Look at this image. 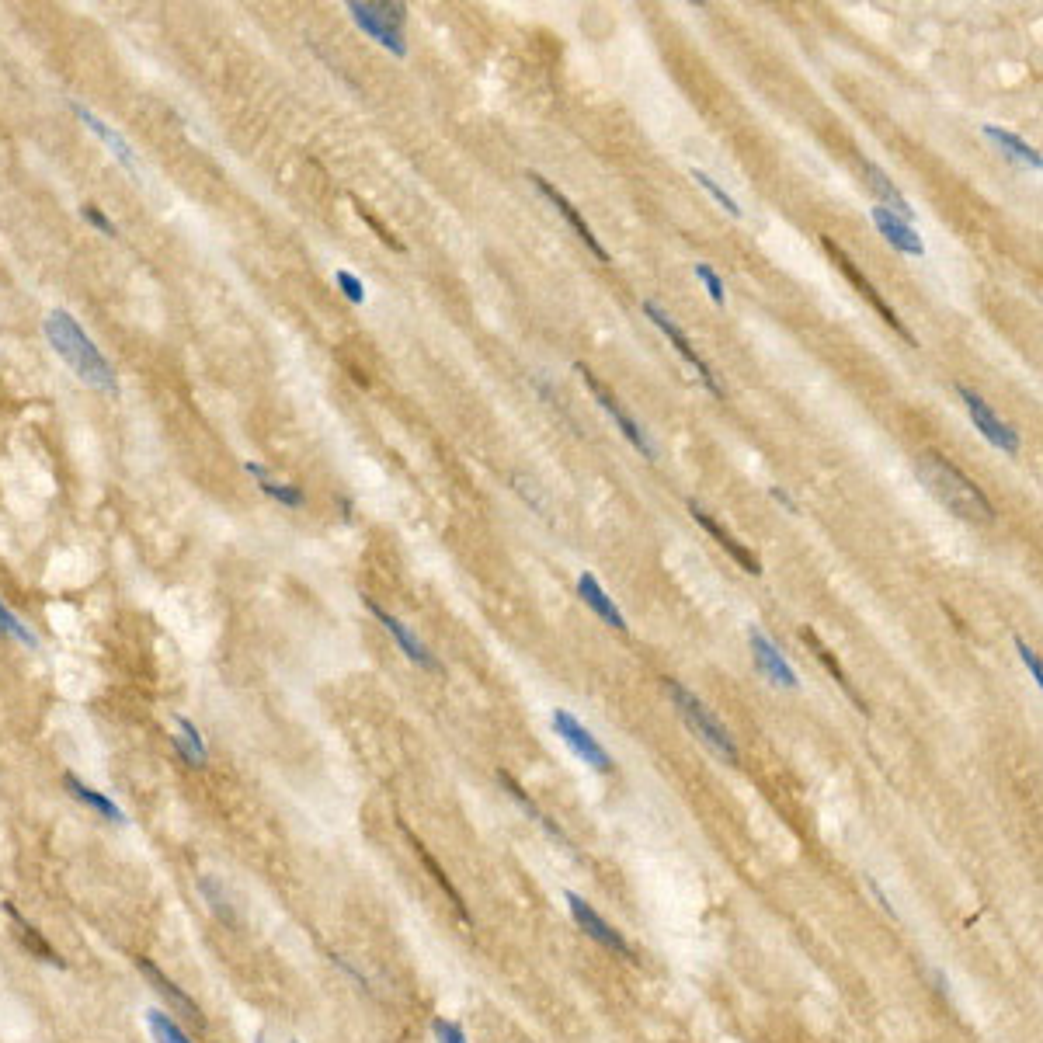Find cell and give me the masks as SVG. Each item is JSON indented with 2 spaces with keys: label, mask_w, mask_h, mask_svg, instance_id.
Listing matches in <instances>:
<instances>
[{
  "label": "cell",
  "mask_w": 1043,
  "mask_h": 1043,
  "mask_svg": "<svg viewBox=\"0 0 1043 1043\" xmlns=\"http://www.w3.org/2000/svg\"><path fill=\"white\" fill-rule=\"evenodd\" d=\"M692 178H696V181H699V185H703V188H706V192H710V195H713V199H717V202H720V206H724V209H727V213H731V216H734V220H741V206H738V202H734V199H731V195H727V192H724V188H720V185H717V181H713V178H710V174H706V171H699V167H692Z\"/></svg>",
  "instance_id": "obj_27"
},
{
  "label": "cell",
  "mask_w": 1043,
  "mask_h": 1043,
  "mask_svg": "<svg viewBox=\"0 0 1043 1043\" xmlns=\"http://www.w3.org/2000/svg\"><path fill=\"white\" fill-rule=\"evenodd\" d=\"M957 393H960V400L967 404V414H970V421H974L977 432H981L984 439H988L995 449H1002V452H1009V456H1016V452H1019V432H1016V428H1012L1009 421L998 418V414L991 411L988 400H984L981 393L970 390V386L960 383Z\"/></svg>",
  "instance_id": "obj_7"
},
{
  "label": "cell",
  "mask_w": 1043,
  "mask_h": 1043,
  "mask_svg": "<svg viewBox=\"0 0 1043 1043\" xmlns=\"http://www.w3.org/2000/svg\"><path fill=\"white\" fill-rule=\"evenodd\" d=\"M665 692L668 699L675 703L678 717H682V724L689 727L692 734H696L699 741H703L706 748L713 751L717 758H724L727 765H738L741 755H738V745H734L731 731H727L724 724L717 720V713L710 710V706L703 703V699L696 696V692H689L682 682H675V678H665Z\"/></svg>",
  "instance_id": "obj_3"
},
{
  "label": "cell",
  "mask_w": 1043,
  "mask_h": 1043,
  "mask_svg": "<svg viewBox=\"0 0 1043 1043\" xmlns=\"http://www.w3.org/2000/svg\"><path fill=\"white\" fill-rule=\"evenodd\" d=\"M915 477L929 487V494L939 501L943 508H950L957 519L964 522H977V525H991L995 522V505L988 501V494L967 477L960 466H953L946 456L939 452H918L915 459Z\"/></svg>",
  "instance_id": "obj_2"
},
{
  "label": "cell",
  "mask_w": 1043,
  "mask_h": 1043,
  "mask_svg": "<svg viewBox=\"0 0 1043 1043\" xmlns=\"http://www.w3.org/2000/svg\"><path fill=\"white\" fill-rule=\"evenodd\" d=\"M859 167H863L866 188H870V192L880 199L877 206L891 209V213L897 216V220H904V223H911V220H915V209L908 206V199H904V195H901V188H897L894 181L887 178V174L880 171L877 164H873V160H859Z\"/></svg>",
  "instance_id": "obj_17"
},
{
  "label": "cell",
  "mask_w": 1043,
  "mask_h": 1043,
  "mask_svg": "<svg viewBox=\"0 0 1043 1043\" xmlns=\"http://www.w3.org/2000/svg\"><path fill=\"white\" fill-rule=\"evenodd\" d=\"M0 637L14 640V644L28 647V651H39V637H35L32 630L25 626V619L18 616V612H11L4 605V598H0Z\"/></svg>",
  "instance_id": "obj_26"
},
{
  "label": "cell",
  "mask_w": 1043,
  "mask_h": 1043,
  "mask_svg": "<svg viewBox=\"0 0 1043 1043\" xmlns=\"http://www.w3.org/2000/svg\"><path fill=\"white\" fill-rule=\"evenodd\" d=\"M644 313H647V320H651V324L654 327H658V331L661 334H665V338L671 341V345H675V352L678 355H682V359L685 362H689V366L692 369H696V376L699 379H703V386H706V390H710L713 393V397H724V386H720L717 383V376H713V369L710 366H706V362L703 359H699V355H696V348H692L689 345V338H685V331H682V327H678L675 324V320H671L668 317V313L665 310H661V306L658 303H654V299H647V303H644Z\"/></svg>",
  "instance_id": "obj_9"
},
{
  "label": "cell",
  "mask_w": 1043,
  "mask_h": 1043,
  "mask_svg": "<svg viewBox=\"0 0 1043 1043\" xmlns=\"http://www.w3.org/2000/svg\"><path fill=\"white\" fill-rule=\"evenodd\" d=\"M63 786H67L70 797H74L77 804H84L87 811H94L98 818L115 821V824H126V811H122V807L115 804L112 797H105V793H98L94 786H87L84 779H77L74 772H67V776H63Z\"/></svg>",
  "instance_id": "obj_20"
},
{
  "label": "cell",
  "mask_w": 1043,
  "mask_h": 1043,
  "mask_svg": "<svg viewBox=\"0 0 1043 1043\" xmlns=\"http://www.w3.org/2000/svg\"><path fill=\"white\" fill-rule=\"evenodd\" d=\"M1016 651H1019V658H1023V665H1026V671H1030V675H1033V682H1043V668H1040V658H1037V651H1033V647L1030 644H1026V640L1023 637H1016Z\"/></svg>",
  "instance_id": "obj_32"
},
{
  "label": "cell",
  "mask_w": 1043,
  "mask_h": 1043,
  "mask_svg": "<svg viewBox=\"0 0 1043 1043\" xmlns=\"http://www.w3.org/2000/svg\"><path fill=\"white\" fill-rule=\"evenodd\" d=\"M821 244H824V251H828V254H831V261H835V265H838V268H842V272H845V279H849V282H852V286H856V289H859V293H863L866 299H870V306H873V310H877V313H880V317H884V320H887V324H891V327H894V331H897V334H901V338H904V341H915V338H911V331H908V327H904V324H901V320H897L894 306H891V303H887V299H884V296H880V293H877V289H873V282H870V279H866V275H863V272H859V268H856V261H852V258H849V254H845V251H842V247H838V244H835V240H831V237H821Z\"/></svg>",
  "instance_id": "obj_11"
},
{
  "label": "cell",
  "mask_w": 1043,
  "mask_h": 1043,
  "mask_svg": "<svg viewBox=\"0 0 1043 1043\" xmlns=\"http://www.w3.org/2000/svg\"><path fill=\"white\" fill-rule=\"evenodd\" d=\"M564 901H567V911H571L574 925H578V929L585 932L592 943H598L602 950H609V953H616L619 960H633V957H637V953H633V946L626 943L623 932H619L612 922H605V915H602V911H595V904H588L585 897L574 894V891H567Z\"/></svg>",
  "instance_id": "obj_6"
},
{
  "label": "cell",
  "mask_w": 1043,
  "mask_h": 1043,
  "mask_svg": "<svg viewBox=\"0 0 1043 1043\" xmlns=\"http://www.w3.org/2000/svg\"><path fill=\"white\" fill-rule=\"evenodd\" d=\"M42 334H46L49 348L60 355L70 366L80 383L91 386L98 393H119V379H115L112 362L105 359V352L98 348V341L84 331L74 320L70 310H53L42 320Z\"/></svg>",
  "instance_id": "obj_1"
},
{
  "label": "cell",
  "mask_w": 1043,
  "mask_h": 1043,
  "mask_svg": "<svg viewBox=\"0 0 1043 1043\" xmlns=\"http://www.w3.org/2000/svg\"><path fill=\"white\" fill-rule=\"evenodd\" d=\"M550 727H553V734H557V738L588 765V769L602 772V776H609V772L616 769V762H612V755L602 748V741H598L571 710H560L557 706V710L550 713Z\"/></svg>",
  "instance_id": "obj_5"
},
{
  "label": "cell",
  "mask_w": 1043,
  "mask_h": 1043,
  "mask_svg": "<svg viewBox=\"0 0 1043 1043\" xmlns=\"http://www.w3.org/2000/svg\"><path fill=\"white\" fill-rule=\"evenodd\" d=\"M748 644H751V658H755V668L765 675V682L776 685V689H800V678L793 671L790 661L783 658L776 644L762 633V626H748Z\"/></svg>",
  "instance_id": "obj_10"
},
{
  "label": "cell",
  "mask_w": 1043,
  "mask_h": 1043,
  "mask_svg": "<svg viewBox=\"0 0 1043 1043\" xmlns=\"http://www.w3.org/2000/svg\"><path fill=\"white\" fill-rule=\"evenodd\" d=\"M981 133H984V140H988V143H995V147L1002 150L1009 160H1016V164L1030 167V171H1040V167H1043L1040 150H1037V147H1030V143H1026L1023 136L1009 133V129H998V126H981Z\"/></svg>",
  "instance_id": "obj_21"
},
{
  "label": "cell",
  "mask_w": 1043,
  "mask_h": 1043,
  "mask_svg": "<svg viewBox=\"0 0 1043 1043\" xmlns=\"http://www.w3.org/2000/svg\"><path fill=\"white\" fill-rule=\"evenodd\" d=\"M696 279H699V282H703V286H706V293H710V299H713V303H717V306H724V303H727V293H724V282H720V275H717V272H713V268H710V265H696Z\"/></svg>",
  "instance_id": "obj_30"
},
{
  "label": "cell",
  "mask_w": 1043,
  "mask_h": 1043,
  "mask_svg": "<svg viewBox=\"0 0 1043 1043\" xmlns=\"http://www.w3.org/2000/svg\"><path fill=\"white\" fill-rule=\"evenodd\" d=\"M529 181H532V185H536V192H539V195H543V199H546V202H550V206H553V209H557V213H560V216H564V220H567V223H571V226H574V233H578V237H581V240H585V247H588V251H592V254H595V258H598V261H609V251H605V247H602V244H598L595 230H592V226H588V223H585V216H581V213H578V209H574V206H571V199H567V195H564V192H557V188H553V185H550V181H546V178H539V174H529Z\"/></svg>",
  "instance_id": "obj_13"
},
{
  "label": "cell",
  "mask_w": 1043,
  "mask_h": 1043,
  "mask_svg": "<svg viewBox=\"0 0 1043 1043\" xmlns=\"http://www.w3.org/2000/svg\"><path fill=\"white\" fill-rule=\"evenodd\" d=\"M80 220H84V223H91L94 230H98V233H105V237H119V226H115L112 220H108V216L101 213L98 206H91V202H87V206H80Z\"/></svg>",
  "instance_id": "obj_31"
},
{
  "label": "cell",
  "mask_w": 1043,
  "mask_h": 1043,
  "mask_svg": "<svg viewBox=\"0 0 1043 1043\" xmlns=\"http://www.w3.org/2000/svg\"><path fill=\"white\" fill-rule=\"evenodd\" d=\"M7 918H11V922H14V929H18V939H21V943H25L28 946V953H32V957H39L42 960V964H53V967H63V960L60 957H56V950H53V946H49L46 943V939H42L39 936V929H35V925L32 922H25V918H21V911L18 908H14V904H7Z\"/></svg>",
  "instance_id": "obj_24"
},
{
  "label": "cell",
  "mask_w": 1043,
  "mask_h": 1043,
  "mask_svg": "<svg viewBox=\"0 0 1043 1043\" xmlns=\"http://www.w3.org/2000/svg\"><path fill=\"white\" fill-rule=\"evenodd\" d=\"M147 1026H150V1037L157 1043H195L185 1030L178 1026V1019L164 1009H150L147 1012Z\"/></svg>",
  "instance_id": "obj_25"
},
{
  "label": "cell",
  "mask_w": 1043,
  "mask_h": 1043,
  "mask_svg": "<svg viewBox=\"0 0 1043 1043\" xmlns=\"http://www.w3.org/2000/svg\"><path fill=\"white\" fill-rule=\"evenodd\" d=\"M70 112H74L77 119L84 122V126L91 129V133L98 136V140L105 143L108 150H112V157L119 160V164L126 167V171L133 174V178H140V164H136V153H133V147H129V140L119 133V129H112L108 122H101L98 115H94L91 108L80 105V101H70Z\"/></svg>",
  "instance_id": "obj_14"
},
{
  "label": "cell",
  "mask_w": 1043,
  "mask_h": 1043,
  "mask_svg": "<svg viewBox=\"0 0 1043 1043\" xmlns=\"http://www.w3.org/2000/svg\"><path fill=\"white\" fill-rule=\"evenodd\" d=\"M244 470L251 473V477L258 480V487H261V491H265L272 501H279V505H286V508H303V505H306V494H303V487H296V484H279V480H272V477H268V470H265V466H261V463H251V459H247V463H244Z\"/></svg>",
  "instance_id": "obj_23"
},
{
  "label": "cell",
  "mask_w": 1043,
  "mask_h": 1043,
  "mask_svg": "<svg viewBox=\"0 0 1043 1043\" xmlns=\"http://www.w3.org/2000/svg\"><path fill=\"white\" fill-rule=\"evenodd\" d=\"M136 967H140V974L147 977V981L153 984V991H157V995L167 1002V1012H178V1016H185L188 1023L202 1026V1012H199V1005H195L192 998H188L185 991H181L178 984H174L171 977L164 974V970H160L157 964H150V960H136Z\"/></svg>",
  "instance_id": "obj_15"
},
{
  "label": "cell",
  "mask_w": 1043,
  "mask_h": 1043,
  "mask_svg": "<svg viewBox=\"0 0 1043 1043\" xmlns=\"http://www.w3.org/2000/svg\"><path fill=\"white\" fill-rule=\"evenodd\" d=\"M366 609L373 612V616L379 619V626H383V630L390 633L393 640H397V647L407 654V661H414V665H418V668H425V671H442V661L432 654V647H428V644H421V640H418V633H414L411 626H404L397 616H390V612H386L383 605L376 602V598H366Z\"/></svg>",
  "instance_id": "obj_12"
},
{
  "label": "cell",
  "mask_w": 1043,
  "mask_h": 1043,
  "mask_svg": "<svg viewBox=\"0 0 1043 1043\" xmlns=\"http://www.w3.org/2000/svg\"><path fill=\"white\" fill-rule=\"evenodd\" d=\"M334 286H338L341 293H345L348 303H355V306L366 303V286H362L359 275H352L348 268H338V272H334Z\"/></svg>",
  "instance_id": "obj_28"
},
{
  "label": "cell",
  "mask_w": 1043,
  "mask_h": 1043,
  "mask_svg": "<svg viewBox=\"0 0 1043 1043\" xmlns=\"http://www.w3.org/2000/svg\"><path fill=\"white\" fill-rule=\"evenodd\" d=\"M685 508H689V515H692V519H696V525H703V529L710 532V536L717 539V543L724 546L727 553H731V560L741 567V571H745V574H755V578H758V574H762V564H758V557H755V553H751L748 546H741L738 539H734L731 532L724 529V525H720L717 519H713V515L706 512L703 505H696V501H689V505H685Z\"/></svg>",
  "instance_id": "obj_16"
},
{
  "label": "cell",
  "mask_w": 1043,
  "mask_h": 1043,
  "mask_svg": "<svg viewBox=\"0 0 1043 1043\" xmlns=\"http://www.w3.org/2000/svg\"><path fill=\"white\" fill-rule=\"evenodd\" d=\"M578 376L585 379V386H588V390H592V397L598 400V407H602V411L609 414L612 421H616V428L626 435V442H630V446L637 449L640 456H644V459H651V463H654V459H658V449H654V442L647 439V432H644V428H640L637 421H633L630 414L623 411V404H619V400L612 397V393L605 390L602 383H598V379L592 376V369H588V366H578Z\"/></svg>",
  "instance_id": "obj_8"
},
{
  "label": "cell",
  "mask_w": 1043,
  "mask_h": 1043,
  "mask_svg": "<svg viewBox=\"0 0 1043 1043\" xmlns=\"http://www.w3.org/2000/svg\"><path fill=\"white\" fill-rule=\"evenodd\" d=\"M174 724H178V734L171 738L174 751L181 755V762L188 765V769H202V765L209 762V748H206V738H202V731L192 724L188 717H174Z\"/></svg>",
  "instance_id": "obj_22"
},
{
  "label": "cell",
  "mask_w": 1043,
  "mask_h": 1043,
  "mask_svg": "<svg viewBox=\"0 0 1043 1043\" xmlns=\"http://www.w3.org/2000/svg\"><path fill=\"white\" fill-rule=\"evenodd\" d=\"M873 223H877V230L884 233L887 244L897 247L901 254H908V258H922V254H925V244H922V237H918L915 226L904 223V220H897L891 209L873 206Z\"/></svg>",
  "instance_id": "obj_18"
},
{
  "label": "cell",
  "mask_w": 1043,
  "mask_h": 1043,
  "mask_svg": "<svg viewBox=\"0 0 1043 1043\" xmlns=\"http://www.w3.org/2000/svg\"><path fill=\"white\" fill-rule=\"evenodd\" d=\"M772 498H776V501H779V505H783V508H786V512H790V515H797V505H793V498H790V494H786V491H783V487H772Z\"/></svg>",
  "instance_id": "obj_33"
},
{
  "label": "cell",
  "mask_w": 1043,
  "mask_h": 1043,
  "mask_svg": "<svg viewBox=\"0 0 1043 1043\" xmlns=\"http://www.w3.org/2000/svg\"><path fill=\"white\" fill-rule=\"evenodd\" d=\"M578 595H581V602H585L588 609H592L605 626H612V630H619V633H630V623H626V616L619 612V605L612 602L609 595H605V588L598 585V578H595L592 571H585V574L578 578Z\"/></svg>",
  "instance_id": "obj_19"
},
{
  "label": "cell",
  "mask_w": 1043,
  "mask_h": 1043,
  "mask_svg": "<svg viewBox=\"0 0 1043 1043\" xmlns=\"http://www.w3.org/2000/svg\"><path fill=\"white\" fill-rule=\"evenodd\" d=\"M432 1037H435V1043H470L463 1026L452 1023V1019H446V1016L432 1019Z\"/></svg>",
  "instance_id": "obj_29"
},
{
  "label": "cell",
  "mask_w": 1043,
  "mask_h": 1043,
  "mask_svg": "<svg viewBox=\"0 0 1043 1043\" xmlns=\"http://www.w3.org/2000/svg\"><path fill=\"white\" fill-rule=\"evenodd\" d=\"M348 11H352L355 25L373 42H379L386 53L407 56V4H400V0H393V4H386V0H348Z\"/></svg>",
  "instance_id": "obj_4"
}]
</instances>
